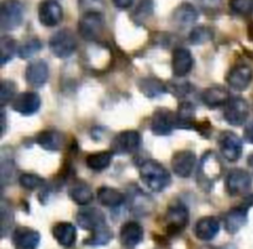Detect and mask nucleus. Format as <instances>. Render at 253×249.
<instances>
[{
    "label": "nucleus",
    "instance_id": "obj_1",
    "mask_svg": "<svg viewBox=\"0 0 253 249\" xmlns=\"http://www.w3.org/2000/svg\"><path fill=\"white\" fill-rule=\"evenodd\" d=\"M140 177L143 184L155 192L165 190L170 182L169 172L156 160H146L141 164Z\"/></svg>",
    "mask_w": 253,
    "mask_h": 249
},
{
    "label": "nucleus",
    "instance_id": "obj_2",
    "mask_svg": "<svg viewBox=\"0 0 253 249\" xmlns=\"http://www.w3.org/2000/svg\"><path fill=\"white\" fill-rule=\"evenodd\" d=\"M222 173V163L216 153L208 152L203 155L197 173V181L202 189L209 191Z\"/></svg>",
    "mask_w": 253,
    "mask_h": 249
},
{
    "label": "nucleus",
    "instance_id": "obj_3",
    "mask_svg": "<svg viewBox=\"0 0 253 249\" xmlns=\"http://www.w3.org/2000/svg\"><path fill=\"white\" fill-rule=\"evenodd\" d=\"M24 6L19 0H2L0 6V27L2 31H11L21 25Z\"/></svg>",
    "mask_w": 253,
    "mask_h": 249
},
{
    "label": "nucleus",
    "instance_id": "obj_4",
    "mask_svg": "<svg viewBox=\"0 0 253 249\" xmlns=\"http://www.w3.org/2000/svg\"><path fill=\"white\" fill-rule=\"evenodd\" d=\"M104 24V16L100 11H86L78 22L79 34L86 41H94L103 34Z\"/></svg>",
    "mask_w": 253,
    "mask_h": 249
},
{
    "label": "nucleus",
    "instance_id": "obj_5",
    "mask_svg": "<svg viewBox=\"0 0 253 249\" xmlns=\"http://www.w3.org/2000/svg\"><path fill=\"white\" fill-rule=\"evenodd\" d=\"M49 48L58 58H67L72 56L77 48L76 36L69 30H59L52 35L49 39Z\"/></svg>",
    "mask_w": 253,
    "mask_h": 249
},
{
    "label": "nucleus",
    "instance_id": "obj_6",
    "mask_svg": "<svg viewBox=\"0 0 253 249\" xmlns=\"http://www.w3.org/2000/svg\"><path fill=\"white\" fill-rule=\"evenodd\" d=\"M250 115V106L242 98H232L225 105L224 117L232 126H241L247 121Z\"/></svg>",
    "mask_w": 253,
    "mask_h": 249
},
{
    "label": "nucleus",
    "instance_id": "obj_7",
    "mask_svg": "<svg viewBox=\"0 0 253 249\" xmlns=\"http://www.w3.org/2000/svg\"><path fill=\"white\" fill-rule=\"evenodd\" d=\"M252 187V177L245 169H232L226 178V191L231 196H239L250 191Z\"/></svg>",
    "mask_w": 253,
    "mask_h": 249
},
{
    "label": "nucleus",
    "instance_id": "obj_8",
    "mask_svg": "<svg viewBox=\"0 0 253 249\" xmlns=\"http://www.w3.org/2000/svg\"><path fill=\"white\" fill-rule=\"evenodd\" d=\"M189 222V211L183 204H175L169 206L166 214V226L167 232L172 236L184 231Z\"/></svg>",
    "mask_w": 253,
    "mask_h": 249
},
{
    "label": "nucleus",
    "instance_id": "obj_9",
    "mask_svg": "<svg viewBox=\"0 0 253 249\" xmlns=\"http://www.w3.org/2000/svg\"><path fill=\"white\" fill-rule=\"evenodd\" d=\"M141 136L137 131H124L119 133L111 142V152L116 154H128L140 148Z\"/></svg>",
    "mask_w": 253,
    "mask_h": 249
},
{
    "label": "nucleus",
    "instance_id": "obj_10",
    "mask_svg": "<svg viewBox=\"0 0 253 249\" xmlns=\"http://www.w3.org/2000/svg\"><path fill=\"white\" fill-rule=\"evenodd\" d=\"M219 147L221 154L230 162H236L242 154V141L232 131H224L219 137Z\"/></svg>",
    "mask_w": 253,
    "mask_h": 249
},
{
    "label": "nucleus",
    "instance_id": "obj_11",
    "mask_svg": "<svg viewBox=\"0 0 253 249\" xmlns=\"http://www.w3.org/2000/svg\"><path fill=\"white\" fill-rule=\"evenodd\" d=\"M177 127L175 113L167 108H158L155 111L151 121V130L157 136H167Z\"/></svg>",
    "mask_w": 253,
    "mask_h": 249
},
{
    "label": "nucleus",
    "instance_id": "obj_12",
    "mask_svg": "<svg viewBox=\"0 0 253 249\" xmlns=\"http://www.w3.org/2000/svg\"><path fill=\"white\" fill-rule=\"evenodd\" d=\"M63 10L56 0H44L39 6V20L43 26L53 27L61 22Z\"/></svg>",
    "mask_w": 253,
    "mask_h": 249
},
{
    "label": "nucleus",
    "instance_id": "obj_13",
    "mask_svg": "<svg viewBox=\"0 0 253 249\" xmlns=\"http://www.w3.org/2000/svg\"><path fill=\"white\" fill-rule=\"evenodd\" d=\"M253 78V71L249 66L245 64H240V66L234 67L231 71H229L226 76V81L229 84L230 88L235 89V90L244 91L251 84Z\"/></svg>",
    "mask_w": 253,
    "mask_h": 249
},
{
    "label": "nucleus",
    "instance_id": "obj_14",
    "mask_svg": "<svg viewBox=\"0 0 253 249\" xmlns=\"http://www.w3.org/2000/svg\"><path fill=\"white\" fill-rule=\"evenodd\" d=\"M197 157L192 150H180L172 158V169L178 177L188 178L194 170Z\"/></svg>",
    "mask_w": 253,
    "mask_h": 249
},
{
    "label": "nucleus",
    "instance_id": "obj_15",
    "mask_svg": "<svg viewBox=\"0 0 253 249\" xmlns=\"http://www.w3.org/2000/svg\"><path fill=\"white\" fill-rule=\"evenodd\" d=\"M77 222H78L81 228L90 232L106 224L105 216L103 214V212L99 211L98 209H94V207H86V209L81 210L77 214Z\"/></svg>",
    "mask_w": 253,
    "mask_h": 249
},
{
    "label": "nucleus",
    "instance_id": "obj_16",
    "mask_svg": "<svg viewBox=\"0 0 253 249\" xmlns=\"http://www.w3.org/2000/svg\"><path fill=\"white\" fill-rule=\"evenodd\" d=\"M143 228L137 222H126L120 229V243L124 248L133 249L142 242Z\"/></svg>",
    "mask_w": 253,
    "mask_h": 249
},
{
    "label": "nucleus",
    "instance_id": "obj_17",
    "mask_svg": "<svg viewBox=\"0 0 253 249\" xmlns=\"http://www.w3.org/2000/svg\"><path fill=\"white\" fill-rule=\"evenodd\" d=\"M40 241L39 232L27 227H19L12 233V243L16 249H37Z\"/></svg>",
    "mask_w": 253,
    "mask_h": 249
},
{
    "label": "nucleus",
    "instance_id": "obj_18",
    "mask_svg": "<svg viewBox=\"0 0 253 249\" xmlns=\"http://www.w3.org/2000/svg\"><path fill=\"white\" fill-rule=\"evenodd\" d=\"M41 106V99L36 93L26 91L15 96L12 100V108L21 115H32Z\"/></svg>",
    "mask_w": 253,
    "mask_h": 249
},
{
    "label": "nucleus",
    "instance_id": "obj_19",
    "mask_svg": "<svg viewBox=\"0 0 253 249\" xmlns=\"http://www.w3.org/2000/svg\"><path fill=\"white\" fill-rule=\"evenodd\" d=\"M193 56L190 53L189 49L187 48H180L174 49L172 57V68H173V74L178 78H182L185 76L188 73H190L193 68Z\"/></svg>",
    "mask_w": 253,
    "mask_h": 249
},
{
    "label": "nucleus",
    "instance_id": "obj_20",
    "mask_svg": "<svg viewBox=\"0 0 253 249\" xmlns=\"http://www.w3.org/2000/svg\"><path fill=\"white\" fill-rule=\"evenodd\" d=\"M26 80L27 83L35 88H40L43 85L48 79V66L44 61H34L26 68Z\"/></svg>",
    "mask_w": 253,
    "mask_h": 249
},
{
    "label": "nucleus",
    "instance_id": "obj_21",
    "mask_svg": "<svg viewBox=\"0 0 253 249\" xmlns=\"http://www.w3.org/2000/svg\"><path fill=\"white\" fill-rule=\"evenodd\" d=\"M220 231V222L219 219L212 216H207L200 218L195 224V236L200 241H211L217 236Z\"/></svg>",
    "mask_w": 253,
    "mask_h": 249
},
{
    "label": "nucleus",
    "instance_id": "obj_22",
    "mask_svg": "<svg viewBox=\"0 0 253 249\" xmlns=\"http://www.w3.org/2000/svg\"><path fill=\"white\" fill-rule=\"evenodd\" d=\"M249 206H239L230 210L225 216V228L229 233L235 234L247 223Z\"/></svg>",
    "mask_w": 253,
    "mask_h": 249
},
{
    "label": "nucleus",
    "instance_id": "obj_23",
    "mask_svg": "<svg viewBox=\"0 0 253 249\" xmlns=\"http://www.w3.org/2000/svg\"><path fill=\"white\" fill-rule=\"evenodd\" d=\"M54 239L64 248H71L74 246L77 239V229L69 222H58L52 228Z\"/></svg>",
    "mask_w": 253,
    "mask_h": 249
},
{
    "label": "nucleus",
    "instance_id": "obj_24",
    "mask_svg": "<svg viewBox=\"0 0 253 249\" xmlns=\"http://www.w3.org/2000/svg\"><path fill=\"white\" fill-rule=\"evenodd\" d=\"M37 144L46 150H59L63 148L64 136L57 130H44L40 132L36 137Z\"/></svg>",
    "mask_w": 253,
    "mask_h": 249
},
{
    "label": "nucleus",
    "instance_id": "obj_25",
    "mask_svg": "<svg viewBox=\"0 0 253 249\" xmlns=\"http://www.w3.org/2000/svg\"><path fill=\"white\" fill-rule=\"evenodd\" d=\"M203 103L209 107L214 108L217 106L226 105L227 101L230 100L229 91L221 85H214L208 88L202 95Z\"/></svg>",
    "mask_w": 253,
    "mask_h": 249
},
{
    "label": "nucleus",
    "instance_id": "obj_26",
    "mask_svg": "<svg viewBox=\"0 0 253 249\" xmlns=\"http://www.w3.org/2000/svg\"><path fill=\"white\" fill-rule=\"evenodd\" d=\"M172 19L175 26H179V27L190 26V25H193L195 21H197L198 11L192 4L184 2V4L179 5V6L174 10Z\"/></svg>",
    "mask_w": 253,
    "mask_h": 249
},
{
    "label": "nucleus",
    "instance_id": "obj_27",
    "mask_svg": "<svg viewBox=\"0 0 253 249\" xmlns=\"http://www.w3.org/2000/svg\"><path fill=\"white\" fill-rule=\"evenodd\" d=\"M98 200L103 206L118 207L124 204L125 196H124L123 192L114 189V187L101 186L100 189L98 190Z\"/></svg>",
    "mask_w": 253,
    "mask_h": 249
},
{
    "label": "nucleus",
    "instance_id": "obj_28",
    "mask_svg": "<svg viewBox=\"0 0 253 249\" xmlns=\"http://www.w3.org/2000/svg\"><path fill=\"white\" fill-rule=\"evenodd\" d=\"M175 122L179 128H192L195 122V108L188 101H184L178 107L175 113Z\"/></svg>",
    "mask_w": 253,
    "mask_h": 249
},
{
    "label": "nucleus",
    "instance_id": "obj_29",
    "mask_svg": "<svg viewBox=\"0 0 253 249\" xmlns=\"http://www.w3.org/2000/svg\"><path fill=\"white\" fill-rule=\"evenodd\" d=\"M111 160H113V152L104 150V152L89 154L86 157L85 163L89 169L94 170V172H101L110 165Z\"/></svg>",
    "mask_w": 253,
    "mask_h": 249
},
{
    "label": "nucleus",
    "instance_id": "obj_30",
    "mask_svg": "<svg viewBox=\"0 0 253 249\" xmlns=\"http://www.w3.org/2000/svg\"><path fill=\"white\" fill-rule=\"evenodd\" d=\"M69 196L73 200L76 204L81 205V206H85L89 205L93 200V194L89 186L84 182H77L69 190Z\"/></svg>",
    "mask_w": 253,
    "mask_h": 249
},
{
    "label": "nucleus",
    "instance_id": "obj_31",
    "mask_svg": "<svg viewBox=\"0 0 253 249\" xmlns=\"http://www.w3.org/2000/svg\"><path fill=\"white\" fill-rule=\"evenodd\" d=\"M140 89L148 98H156L166 91V85L155 78H145L140 81Z\"/></svg>",
    "mask_w": 253,
    "mask_h": 249
},
{
    "label": "nucleus",
    "instance_id": "obj_32",
    "mask_svg": "<svg viewBox=\"0 0 253 249\" xmlns=\"http://www.w3.org/2000/svg\"><path fill=\"white\" fill-rule=\"evenodd\" d=\"M111 238H113V232H111V229L105 224V226L100 227V228L91 232V236L89 237L88 239H85L84 243L91 247L105 246L106 243H109V242L111 241Z\"/></svg>",
    "mask_w": 253,
    "mask_h": 249
},
{
    "label": "nucleus",
    "instance_id": "obj_33",
    "mask_svg": "<svg viewBox=\"0 0 253 249\" xmlns=\"http://www.w3.org/2000/svg\"><path fill=\"white\" fill-rule=\"evenodd\" d=\"M15 51H16V42H15V39L9 36L1 37V39H0V52H1L0 62H1V64H5L9 61H11V58L15 54Z\"/></svg>",
    "mask_w": 253,
    "mask_h": 249
},
{
    "label": "nucleus",
    "instance_id": "obj_34",
    "mask_svg": "<svg viewBox=\"0 0 253 249\" xmlns=\"http://www.w3.org/2000/svg\"><path fill=\"white\" fill-rule=\"evenodd\" d=\"M153 12V1L152 0H140L137 7L133 11L132 19L137 24H142L145 20L152 15Z\"/></svg>",
    "mask_w": 253,
    "mask_h": 249
},
{
    "label": "nucleus",
    "instance_id": "obj_35",
    "mask_svg": "<svg viewBox=\"0 0 253 249\" xmlns=\"http://www.w3.org/2000/svg\"><path fill=\"white\" fill-rule=\"evenodd\" d=\"M41 47L42 43L39 39L29 38L20 44V47L17 48V53H19V56L21 57L22 59H27L30 58V57L34 56L35 53H37V52L41 49Z\"/></svg>",
    "mask_w": 253,
    "mask_h": 249
},
{
    "label": "nucleus",
    "instance_id": "obj_36",
    "mask_svg": "<svg viewBox=\"0 0 253 249\" xmlns=\"http://www.w3.org/2000/svg\"><path fill=\"white\" fill-rule=\"evenodd\" d=\"M212 38V31L209 27L198 26L193 29L189 35V41L192 44H203Z\"/></svg>",
    "mask_w": 253,
    "mask_h": 249
},
{
    "label": "nucleus",
    "instance_id": "obj_37",
    "mask_svg": "<svg viewBox=\"0 0 253 249\" xmlns=\"http://www.w3.org/2000/svg\"><path fill=\"white\" fill-rule=\"evenodd\" d=\"M230 9L240 16H250L253 14V0H230Z\"/></svg>",
    "mask_w": 253,
    "mask_h": 249
},
{
    "label": "nucleus",
    "instance_id": "obj_38",
    "mask_svg": "<svg viewBox=\"0 0 253 249\" xmlns=\"http://www.w3.org/2000/svg\"><path fill=\"white\" fill-rule=\"evenodd\" d=\"M0 213H1V234L2 237H5L9 229L11 228L12 223H14V213H12V210L10 209L9 205L5 201H1Z\"/></svg>",
    "mask_w": 253,
    "mask_h": 249
},
{
    "label": "nucleus",
    "instance_id": "obj_39",
    "mask_svg": "<svg viewBox=\"0 0 253 249\" xmlns=\"http://www.w3.org/2000/svg\"><path fill=\"white\" fill-rule=\"evenodd\" d=\"M16 91V85L11 80H2L0 85V104L5 106L10 100H12Z\"/></svg>",
    "mask_w": 253,
    "mask_h": 249
},
{
    "label": "nucleus",
    "instance_id": "obj_40",
    "mask_svg": "<svg viewBox=\"0 0 253 249\" xmlns=\"http://www.w3.org/2000/svg\"><path fill=\"white\" fill-rule=\"evenodd\" d=\"M19 182L24 189L35 190L37 187H41L44 184V180L35 174H22L20 175Z\"/></svg>",
    "mask_w": 253,
    "mask_h": 249
},
{
    "label": "nucleus",
    "instance_id": "obj_41",
    "mask_svg": "<svg viewBox=\"0 0 253 249\" xmlns=\"http://www.w3.org/2000/svg\"><path fill=\"white\" fill-rule=\"evenodd\" d=\"M78 2L86 11H99L100 6H103V0H78Z\"/></svg>",
    "mask_w": 253,
    "mask_h": 249
},
{
    "label": "nucleus",
    "instance_id": "obj_42",
    "mask_svg": "<svg viewBox=\"0 0 253 249\" xmlns=\"http://www.w3.org/2000/svg\"><path fill=\"white\" fill-rule=\"evenodd\" d=\"M135 0H113L114 5L119 9H128Z\"/></svg>",
    "mask_w": 253,
    "mask_h": 249
},
{
    "label": "nucleus",
    "instance_id": "obj_43",
    "mask_svg": "<svg viewBox=\"0 0 253 249\" xmlns=\"http://www.w3.org/2000/svg\"><path fill=\"white\" fill-rule=\"evenodd\" d=\"M200 2L205 9H211V7L219 6L221 0H200Z\"/></svg>",
    "mask_w": 253,
    "mask_h": 249
},
{
    "label": "nucleus",
    "instance_id": "obj_44",
    "mask_svg": "<svg viewBox=\"0 0 253 249\" xmlns=\"http://www.w3.org/2000/svg\"><path fill=\"white\" fill-rule=\"evenodd\" d=\"M245 138H246L247 142L253 144V121L247 126L246 130H245Z\"/></svg>",
    "mask_w": 253,
    "mask_h": 249
},
{
    "label": "nucleus",
    "instance_id": "obj_45",
    "mask_svg": "<svg viewBox=\"0 0 253 249\" xmlns=\"http://www.w3.org/2000/svg\"><path fill=\"white\" fill-rule=\"evenodd\" d=\"M1 120H2V135H4V132H5V112H4V110L1 111Z\"/></svg>",
    "mask_w": 253,
    "mask_h": 249
},
{
    "label": "nucleus",
    "instance_id": "obj_46",
    "mask_svg": "<svg viewBox=\"0 0 253 249\" xmlns=\"http://www.w3.org/2000/svg\"><path fill=\"white\" fill-rule=\"evenodd\" d=\"M249 165L252 168V170H253V154L249 158Z\"/></svg>",
    "mask_w": 253,
    "mask_h": 249
},
{
    "label": "nucleus",
    "instance_id": "obj_47",
    "mask_svg": "<svg viewBox=\"0 0 253 249\" xmlns=\"http://www.w3.org/2000/svg\"><path fill=\"white\" fill-rule=\"evenodd\" d=\"M205 249H217V248H205Z\"/></svg>",
    "mask_w": 253,
    "mask_h": 249
}]
</instances>
